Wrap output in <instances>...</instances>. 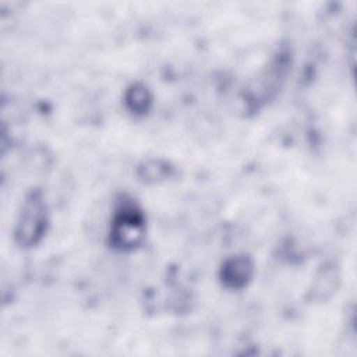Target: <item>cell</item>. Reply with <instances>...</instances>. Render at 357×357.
<instances>
[{"label": "cell", "mask_w": 357, "mask_h": 357, "mask_svg": "<svg viewBox=\"0 0 357 357\" xmlns=\"http://www.w3.org/2000/svg\"><path fill=\"white\" fill-rule=\"evenodd\" d=\"M45 222L43 204L36 195H32V199L25 204L18 223L17 236L21 237V243H35L36 237L42 233Z\"/></svg>", "instance_id": "1"}, {"label": "cell", "mask_w": 357, "mask_h": 357, "mask_svg": "<svg viewBox=\"0 0 357 357\" xmlns=\"http://www.w3.org/2000/svg\"><path fill=\"white\" fill-rule=\"evenodd\" d=\"M142 219L134 209H123L121 215L114 222V236L119 238V244L132 245L141 237Z\"/></svg>", "instance_id": "2"}]
</instances>
